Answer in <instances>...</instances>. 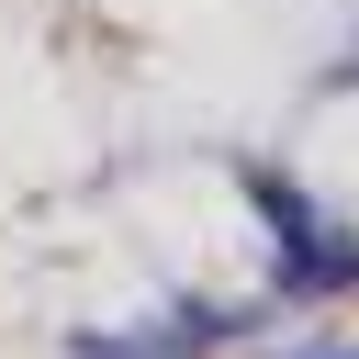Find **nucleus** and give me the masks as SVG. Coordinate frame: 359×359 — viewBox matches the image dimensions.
Returning a JSON list of instances; mask_svg holds the SVG:
<instances>
[{
    "instance_id": "f257e3e1",
    "label": "nucleus",
    "mask_w": 359,
    "mask_h": 359,
    "mask_svg": "<svg viewBox=\"0 0 359 359\" xmlns=\"http://www.w3.org/2000/svg\"><path fill=\"white\" fill-rule=\"evenodd\" d=\"M258 213H269V224L292 236V280H303V292H325V280H348V247H337V236H314V213H303V202H292L280 180H258Z\"/></svg>"
},
{
    "instance_id": "f03ea898",
    "label": "nucleus",
    "mask_w": 359,
    "mask_h": 359,
    "mask_svg": "<svg viewBox=\"0 0 359 359\" xmlns=\"http://www.w3.org/2000/svg\"><path fill=\"white\" fill-rule=\"evenodd\" d=\"M280 359H359V348H280Z\"/></svg>"
}]
</instances>
